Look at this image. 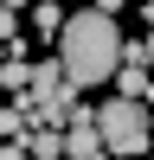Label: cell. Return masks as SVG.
<instances>
[{
    "label": "cell",
    "mask_w": 154,
    "mask_h": 160,
    "mask_svg": "<svg viewBox=\"0 0 154 160\" xmlns=\"http://www.w3.org/2000/svg\"><path fill=\"white\" fill-rule=\"evenodd\" d=\"M148 109H154V83H148Z\"/></svg>",
    "instance_id": "obj_13"
},
{
    "label": "cell",
    "mask_w": 154,
    "mask_h": 160,
    "mask_svg": "<svg viewBox=\"0 0 154 160\" xmlns=\"http://www.w3.org/2000/svg\"><path fill=\"white\" fill-rule=\"evenodd\" d=\"M26 128H32V122H26V102H13V109H0V135H26Z\"/></svg>",
    "instance_id": "obj_7"
},
{
    "label": "cell",
    "mask_w": 154,
    "mask_h": 160,
    "mask_svg": "<svg viewBox=\"0 0 154 160\" xmlns=\"http://www.w3.org/2000/svg\"><path fill=\"white\" fill-rule=\"evenodd\" d=\"M26 154H32V160H58V154H64V128L32 122V128H26Z\"/></svg>",
    "instance_id": "obj_4"
},
{
    "label": "cell",
    "mask_w": 154,
    "mask_h": 160,
    "mask_svg": "<svg viewBox=\"0 0 154 160\" xmlns=\"http://www.w3.org/2000/svg\"><path fill=\"white\" fill-rule=\"evenodd\" d=\"M141 58H148V71H154V26H148V38H141Z\"/></svg>",
    "instance_id": "obj_9"
},
{
    "label": "cell",
    "mask_w": 154,
    "mask_h": 160,
    "mask_svg": "<svg viewBox=\"0 0 154 160\" xmlns=\"http://www.w3.org/2000/svg\"><path fill=\"white\" fill-rule=\"evenodd\" d=\"M148 26H154V0H148Z\"/></svg>",
    "instance_id": "obj_12"
},
{
    "label": "cell",
    "mask_w": 154,
    "mask_h": 160,
    "mask_svg": "<svg viewBox=\"0 0 154 160\" xmlns=\"http://www.w3.org/2000/svg\"><path fill=\"white\" fill-rule=\"evenodd\" d=\"M7 38H19V13H13V7H0V45H7Z\"/></svg>",
    "instance_id": "obj_8"
},
{
    "label": "cell",
    "mask_w": 154,
    "mask_h": 160,
    "mask_svg": "<svg viewBox=\"0 0 154 160\" xmlns=\"http://www.w3.org/2000/svg\"><path fill=\"white\" fill-rule=\"evenodd\" d=\"M58 26H64V7H58V0H38V7H32V32L38 38H58Z\"/></svg>",
    "instance_id": "obj_6"
},
{
    "label": "cell",
    "mask_w": 154,
    "mask_h": 160,
    "mask_svg": "<svg viewBox=\"0 0 154 160\" xmlns=\"http://www.w3.org/2000/svg\"><path fill=\"white\" fill-rule=\"evenodd\" d=\"M109 77H116V96H148V64H128L122 58Z\"/></svg>",
    "instance_id": "obj_5"
},
{
    "label": "cell",
    "mask_w": 154,
    "mask_h": 160,
    "mask_svg": "<svg viewBox=\"0 0 154 160\" xmlns=\"http://www.w3.org/2000/svg\"><path fill=\"white\" fill-rule=\"evenodd\" d=\"M90 122H96V135H103V154H148V128H154V109H148V96H109V102H96L90 109Z\"/></svg>",
    "instance_id": "obj_2"
},
{
    "label": "cell",
    "mask_w": 154,
    "mask_h": 160,
    "mask_svg": "<svg viewBox=\"0 0 154 160\" xmlns=\"http://www.w3.org/2000/svg\"><path fill=\"white\" fill-rule=\"evenodd\" d=\"M0 7H13V13H19V7H26V0H0Z\"/></svg>",
    "instance_id": "obj_11"
},
{
    "label": "cell",
    "mask_w": 154,
    "mask_h": 160,
    "mask_svg": "<svg viewBox=\"0 0 154 160\" xmlns=\"http://www.w3.org/2000/svg\"><path fill=\"white\" fill-rule=\"evenodd\" d=\"M96 7H103V13H122V7H128V0H96Z\"/></svg>",
    "instance_id": "obj_10"
},
{
    "label": "cell",
    "mask_w": 154,
    "mask_h": 160,
    "mask_svg": "<svg viewBox=\"0 0 154 160\" xmlns=\"http://www.w3.org/2000/svg\"><path fill=\"white\" fill-rule=\"evenodd\" d=\"M58 64L77 90L90 83H109V71L122 64V32H116V13L84 7V13H64L58 26Z\"/></svg>",
    "instance_id": "obj_1"
},
{
    "label": "cell",
    "mask_w": 154,
    "mask_h": 160,
    "mask_svg": "<svg viewBox=\"0 0 154 160\" xmlns=\"http://www.w3.org/2000/svg\"><path fill=\"white\" fill-rule=\"evenodd\" d=\"M64 154L71 160H96L103 154V135H96V122H90L84 102H71V115H64Z\"/></svg>",
    "instance_id": "obj_3"
}]
</instances>
